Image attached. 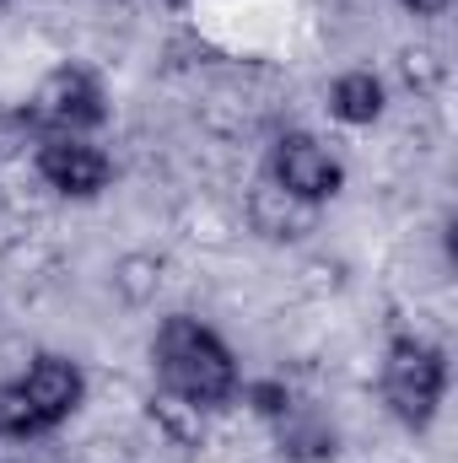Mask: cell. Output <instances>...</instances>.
Masks as SVG:
<instances>
[{"label":"cell","instance_id":"obj_6","mask_svg":"<svg viewBox=\"0 0 458 463\" xmlns=\"http://www.w3.org/2000/svg\"><path fill=\"white\" fill-rule=\"evenodd\" d=\"M33 173L60 200H98L103 189H114V156L92 135H43V140H33Z\"/></svg>","mask_w":458,"mask_h":463},{"label":"cell","instance_id":"obj_14","mask_svg":"<svg viewBox=\"0 0 458 463\" xmlns=\"http://www.w3.org/2000/svg\"><path fill=\"white\" fill-rule=\"evenodd\" d=\"M405 16H448V5L453 0H394Z\"/></svg>","mask_w":458,"mask_h":463},{"label":"cell","instance_id":"obj_12","mask_svg":"<svg viewBox=\"0 0 458 463\" xmlns=\"http://www.w3.org/2000/svg\"><path fill=\"white\" fill-rule=\"evenodd\" d=\"M237 393L248 399V410H253V415H259L264 426H275V420H281V415H286V410L297 404V393H291L286 383H243Z\"/></svg>","mask_w":458,"mask_h":463},{"label":"cell","instance_id":"obj_5","mask_svg":"<svg viewBox=\"0 0 458 463\" xmlns=\"http://www.w3.org/2000/svg\"><path fill=\"white\" fill-rule=\"evenodd\" d=\"M264 178H270L281 194H291V200L324 211V205L345 189V162L319 140V135L286 129V135H275V146H270V156H264Z\"/></svg>","mask_w":458,"mask_h":463},{"label":"cell","instance_id":"obj_8","mask_svg":"<svg viewBox=\"0 0 458 463\" xmlns=\"http://www.w3.org/2000/svg\"><path fill=\"white\" fill-rule=\"evenodd\" d=\"M383 114H388V81H383L377 71L356 65V71H340V76L329 81V118H335V124L367 129V124H377Z\"/></svg>","mask_w":458,"mask_h":463},{"label":"cell","instance_id":"obj_9","mask_svg":"<svg viewBox=\"0 0 458 463\" xmlns=\"http://www.w3.org/2000/svg\"><path fill=\"white\" fill-rule=\"evenodd\" d=\"M270 431H275L281 453H286L291 463H324V458H335V448H340L335 426H329L313 404H302V399H297V404L270 426Z\"/></svg>","mask_w":458,"mask_h":463},{"label":"cell","instance_id":"obj_15","mask_svg":"<svg viewBox=\"0 0 458 463\" xmlns=\"http://www.w3.org/2000/svg\"><path fill=\"white\" fill-rule=\"evenodd\" d=\"M5 463H11V458H5Z\"/></svg>","mask_w":458,"mask_h":463},{"label":"cell","instance_id":"obj_13","mask_svg":"<svg viewBox=\"0 0 458 463\" xmlns=\"http://www.w3.org/2000/svg\"><path fill=\"white\" fill-rule=\"evenodd\" d=\"M399 71H405V81H410L415 92H432V87L443 81V71H448V65L437 60V49H432V43H410V49L399 54Z\"/></svg>","mask_w":458,"mask_h":463},{"label":"cell","instance_id":"obj_7","mask_svg":"<svg viewBox=\"0 0 458 463\" xmlns=\"http://www.w3.org/2000/svg\"><path fill=\"white\" fill-rule=\"evenodd\" d=\"M243 216H248V227L259 232L264 242H302L308 232H319V211L302 205V200H291V194H281L264 173L248 184V194H243Z\"/></svg>","mask_w":458,"mask_h":463},{"label":"cell","instance_id":"obj_2","mask_svg":"<svg viewBox=\"0 0 458 463\" xmlns=\"http://www.w3.org/2000/svg\"><path fill=\"white\" fill-rule=\"evenodd\" d=\"M87 404L81 361L60 350H38L16 377L0 383V442H38L54 437Z\"/></svg>","mask_w":458,"mask_h":463},{"label":"cell","instance_id":"obj_4","mask_svg":"<svg viewBox=\"0 0 458 463\" xmlns=\"http://www.w3.org/2000/svg\"><path fill=\"white\" fill-rule=\"evenodd\" d=\"M16 124L33 140H43V135H98L109 124V87L92 65L65 60L27 92Z\"/></svg>","mask_w":458,"mask_h":463},{"label":"cell","instance_id":"obj_3","mask_svg":"<svg viewBox=\"0 0 458 463\" xmlns=\"http://www.w3.org/2000/svg\"><path fill=\"white\" fill-rule=\"evenodd\" d=\"M448 350L426 335H388L383 345V366H377V393L388 404V415L405 426V431H432V420L443 415V399H448Z\"/></svg>","mask_w":458,"mask_h":463},{"label":"cell","instance_id":"obj_11","mask_svg":"<svg viewBox=\"0 0 458 463\" xmlns=\"http://www.w3.org/2000/svg\"><path fill=\"white\" fill-rule=\"evenodd\" d=\"M151 420L178 442V448H195L200 437H205V410H195V404H184V399H173V393H151Z\"/></svg>","mask_w":458,"mask_h":463},{"label":"cell","instance_id":"obj_10","mask_svg":"<svg viewBox=\"0 0 458 463\" xmlns=\"http://www.w3.org/2000/svg\"><path fill=\"white\" fill-rule=\"evenodd\" d=\"M162 280H167V259L151 253V248H129L109 264V286H114V297L124 307H151Z\"/></svg>","mask_w":458,"mask_h":463},{"label":"cell","instance_id":"obj_1","mask_svg":"<svg viewBox=\"0 0 458 463\" xmlns=\"http://www.w3.org/2000/svg\"><path fill=\"white\" fill-rule=\"evenodd\" d=\"M151 372H157V388L195 404V410H222L237 399L243 388V372H237V355L232 345L195 313H167L151 335Z\"/></svg>","mask_w":458,"mask_h":463}]
</instances>
